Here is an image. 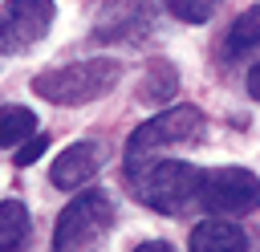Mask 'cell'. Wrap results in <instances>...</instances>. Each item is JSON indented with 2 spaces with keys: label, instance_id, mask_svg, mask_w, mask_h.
I'll return each instance as SVG.
<instances>
[{
  "label": "cell",
  "instance_id": "7a4b0ae2",
  "mask_svg": "<svg viewBox=\"0 0 260 252\" xmlns=\"http://www.w3.org/2000/svg\"><path fill=\"white\" fill-rule=\"evenodd\" d=\"M122 77V65L110 57H93V61H77V65H61V69H45L32 77V93H41L45 102L57 106H85L102 93H110Z\"/></svg>",
  "mask_w": 260,
  "mask_h": 252
},
{
  "label": "cell",
  "instance_id": "ba28073f",
  "mask_svg": "<svg viewBox=\"0 0 260 252\" xmlns=\"http://www.w3.org/2000/svg\"><path fill=\"white\" fill-rule=\"evenodd\" d=\"M102 163H106L102 142H73V146H65V150L57 154V163H53L49 179H53V187L69 191V187L89 183V179L98 175V167H102Z\"/></svg>",
  "mask_w": 260,
  "mask_h": 252
},
{
  "label": "cell",
  "instance_id": "277c9868",
  "mask_svg": "<svg viewBox=\"0 0 260 252\" xmlns=\"http://www.w3.org/2000/svg\"><path fill=\"white\" fill-rule=\"evenodd\" d=\"M114 228V203L106 191H81L57 219L53 228V248H89L93 240H102Z\"/></svg>",
  "mask_w": 260,
  "mask_h": 252
},
{
  "label": "cell",
  "instance_id": "3957f363",
  "mask_svg": "<svg viewBox=\"0 0 260 252\" xmlns=\"http://www.w3.org/2000/svg\"><path fill=\"white\" fill-rule=\"evenodd\" d=\"M207 134V118L195 110V106H179V110H162L154 118H146L130 142H126V171H138L142 163L158 159L167 146H179V142H199Z\"/></svg>",
  "mask_w": 260,
  "mask_h": 252
},
{
  "label": "cell",
  "instance_id": "2e32d148",
  "mask_svg": "<svg viewBox=\"0 0 260 252\" xmlns=\"http://www.w3.org/2000/svg\"><path fill=\"white\" fill-rule=\"evenodd\" d=\"M248 93H252V98H260V65L248 73Z\"/></svg>",
  "mask_w": 260,
  "mask_h": 252
},
{
  "label": "cell",
  "instance_id": "e0dca14e",
  "mask_svg": "<svg viewBox=\"0 0 260 252\" xmlns=\"http://www.w3.org/2000/svg\"><path fill=\"white\" fill-rule=\"evenodd\" d=\"M138 248H142V252H167L171 244H158V240H146V244H138Z\"/></svg>",
  "mask_w": 260,
  "mask_h": 252
},
{
  "label": "cell",
  "instance_id": "8fae6325",
  "mask_svg": "<svg viewBox=\"0 0 260 252\" xmlns=\"http://www.w3.org/2000/svg\"><path fill=\"white\" fill-rule=\"evenodd\" d=\"M28 232H32V224H28V211L16 203V199H4L0 203V248H24V240H28Z\"/></svg>",
  "mask_w": 260,
  "mask_h": 252
},
{
  "label": "cell",
  "instance_id": "9c48e42d",
  "mask_svg": "<svg viewBox=\"0 0 260 252\" xmlns=\"http://www.w3.org/2000/svg\"><path fill=\"white\" fill-rule=\"evenodd\" d=\"M244 248H248V232L228 215H215L191 228V252H244Z\"/></svg>",
  "mask_w": 260,
  "mask_h": 252
},
{
  "label": "cell",
  "instance_id": "9a60e30c",
  "mask_svg": "<svg viewBox=\"0 0 260 252\" xmlns=\"http://www.w3.org/2000/svg\"><path fill=\"white\" fill-rule=\"evenodd\" d=\"M45 146H49V138H45V134H32V138H24V142L16 146L12 163H16V167H28V163H37V159L45 154Z\"/></svg>",
  "mask_w": 260,
  "mask_h": 252
},
{
  "label": "cell",
  "instance_id": "30bf717a",
  "mask_svg": "<svg viewBox=\"0 0 260 252\" xmlns=\"http://www.w3.org/2000/svg\"><path fill=\"white\" fill-rule=\"evenodd\" d=\"M256 49H260V4H252L248 12H240V16L232 20V28L223 33L219 57H223V61H244V57L256 53Z\"/></svg>",
  "mask_w": 260,
  "mask_h": 252
},
{
  "label": "cell",
  "instance_id": "7c38bea8",
  "mask_svg": "<svg viewBox=\"0 0 260 252\" xmlns=\"http://www.w3.org/2000/svg\"><path fill=\"white\" fill-rule=\"evenodd\" d=\"M32 130H37V114H28L24 106L0 110V142L4 146H20L24 138H32Z\"/></svg>",
  "mask_w": 260,
  "mask_h": 252
},
{
  "label": "cell",
  "instance_id": "5b68a950",
  "mask_svg": "<svg viewBox=\"0 0 260 252\" xmlns=\"http://www.w3.org/2000/svg\"><path fill=\"white\" fill-rule=\"evenodd\" d=\"M199 207L203 211H219V215L256 211L260 207V179L248 167H215V171H203Z\"/></svg>",
  "mask_w": 260,
  "mask_h": 252
},
{
  "label": "cell",
  "instance_id": "5bb4252c",
  "mask_svg": "<svg viewBox=\"0 0 260 252\" xmlns=\"http://www.w3.org/2000/svg\"><path fill=\"white\" fill-rule=\"evenodd\" d=\"M146 77H150V85L142 89V98H146V102L171 98V93H175V85H179V81H175V69H171V65H150V73H146Z\"/></svg>",
  "mask_w": 260,
  "mask_h": 252
},
{
  "label": "cell",
  "instance_id": "52a82bcc",
  "mask_svg": "<svg viewBox=\"0 0 260 252\" xmlns=\"http://www.w3.org/2000/svg\"><path fill=\"white\" fill-rule=\"evenodd\" d=\"M154 24V0H102L93 37L98 41H138Z\"/></svg>",
  "mask_w": 260,
  "mask_h": 252
},
{
  "label": "cell",
  "instance_id": "8992f818",
  "mask_svg": "<svg viewBox=\"0 0 260 252\" xmlns=\"http://www.w3.org/2000/svg\"><path fill=\"white\" fill-rule=\"evenodd\" d=\"M53 24V0H4L0 8V49L24 53Z\"/></svg>",
  "mask_w": 260,
  "mask_h": 252
},
{
  "label": "cell",
  "instance_id": "4fadbf2b",
  "mask_svg": "<svg viewBox=\"0 0 260 252\" xmlns=\"http://www.w3.org/2000/svg\"><path fill=\"white\" fill-rule=\"evenodd\" d=\"M162 4H167V12H171L175 20L203 24V20L215 12V4H219V0H162Z\"/></svg>",
  "mask_w": 260,
  "mask_h": 252
},
{
  "label": "cell",
  "instance_id": "6da1fadb",
  "mask_svg": "<svg viewBox=\"0 0 260 252\" xmlns=\"http://www.w3.org/2000/svg\"><path fill=\"white\" fill-rule=\"evenodd\" d=\"M126 187L138 203L162 211V215H179L191 203H199V187H203V171L179 159H150L138 171H126Z\"/></svg>",
  "mask_w": 260,
  "mask_h": 252
}]
</instances>
